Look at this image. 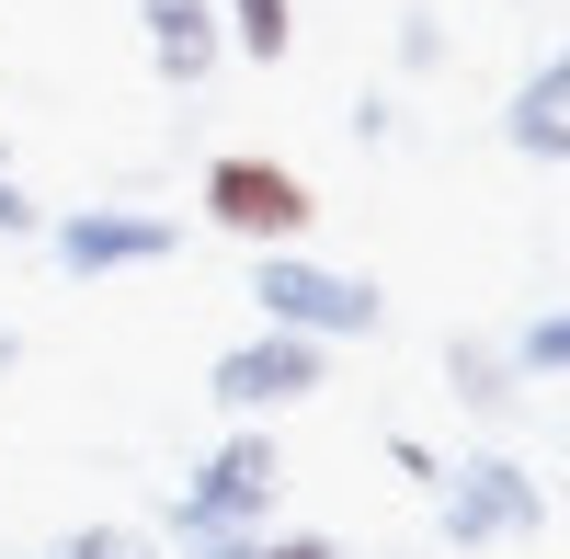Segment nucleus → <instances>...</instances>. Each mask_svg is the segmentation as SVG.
Segmentation results:
<instances>
[{
	"label": "nucleus",
	"mask_w": 570,
	"mask_h": 559,
	"mask_svg": "<svg viewBox=\"0 0 570 559\" xmlns=\"http://www.w3.org/2000/svg\"><path fill=\"white\" fill-rule=\"evenodd\" d=\"M274 502H285V445H274V423H228V434L195 457V480L160 502V526H171V548H195V537H263Z\"/></svg>",
	"instance_id": "1"
},
{
	"label": "nucleus",
	"mask_w": 570,
	"mask_h": 559,
	"mask_svg": "<svg viewBox=\"0 0 570 559\" xmlns=\"http://www.w3.org/2000/svg\"><path fill=\"white\" fill-rule=\"evenodd\" d=\"M263 332H297V343H376L389 332V286L354 263H320V252H252V286Z\"/></svg>",
	"instance_id": "2"
},
{
	"label": "nucleus",
	"mask_w": 570,
	"mask_h": 559,
	"mask_svg": "<svg viewBox=\"0 0 570 559\" xmlns=\"http://www.w3.org/2000/svg\"><path fill=\"white\" fill-rule=\"evenodd\" d=\"M434 526H445L456 559L525 548V537H548V480L513 445H468V457H445V480H434Z\"/></svg>",
	"instance_id": "3"
},
{
	"label": "nucleus",
	"mask_w": 570,
	"mask_h": 559,
	"mask_svg": "<svg viewBox=\"0 0 570 559\" xmlns=\"http://www.w3.org/2000/svg\"><path fill=\"white\" fill-rule=\"evenodd\" d=\"M195 217L228 228L240 252H308L320 195H308V171H285V160H263V149H217L206 183H195Z\"/></svg>",
	"instance_id": "4"
},
{
	"label": "nucleus",
	"mask_w": 570,
	"mask_h": 559,
	"mask_svg": "<svg viewBox=\"0 0 570 559\" xmlns=\"http://www.w3.org/2000/svg\"><path fill=\"white\" fill-rule=\"evenodd\" d=\"M35 241L58 252L69 286H115V274H149V263L183 252V217L171 206H58Z\"/></svg>",
	"instance_id": "5"
},
{
	"label": "nucleus",
	"mask_w": 570,
	"mask_h": 559,
	"mask_svg": "<svg viewBox=\"0 0 570 559\" xmlns=\"http://www.w3.org/2000/svg\"><path fill=\"white\" fill-rule=\"evenodd\" d=\"M320 389H331V343H297V332H240L206 365V400L228 423H274V411H297Z\"/></svg>",
	"instance_id": "6"
},
{
	"label": "nucleus",
	"mask_w": 570,
	"mask_h": 559,
	"mask_svg": "<svg viewBox=\"0 0 570 559\" xmlns=\"http://www.w3.org/2000/svg\"><path fill=\"white\" fill-rule=\"evenodd\" d=\"M137 46L171 91H206L228 69V35H217V0H137Z\"/></svg>",
	"instance_id": "7"
},
{
	"label": "nucleus",
	"mask_w": 570,
	"mask_h": 559,
	"mask_svg": "<svg viewBox=\"0 0 570 559\" xmlns=\"http://www.w3.org/2000/svg\"><path fill=\"white\" fill-rule=\"evenodd\" d=\"M502 149H513V160H537V171L570 160V46H548V58L502 91Z\"/></svg>",
	"instance_id": "8"
},
{
	"label": "nucleus",
	"mask_w": 570,
	"mask_h": 559,
	"mask_svg": "<svg viewBox=\"0 0 570 559\" xmlns=\"http://www.w3.org/2000/svg\"><path fill=\"white\" fill-rule=\"evenodd\" d=\"M445 400L468 423H513V411H525V377H513L502 332H445Z\"/></svg>",
	"instance_id": "9"
},
{
	"label": "nucleus",
	"mask_w": 570,
	"mask_h": 559,
	"mask_svg": "<svg viewBox=\"0 0 570 559\" xmlns=\"http://www.w3.org/2000/svg\"><path fill=\"white\" fill-rule=\"evenodd\" d=\"M217 35H228V58L274 69V58H297V0H217Z\"/></svg>",
	"instance_id": "10"
},
{
	"label": "nucleus",
	"mask_w": 570,
	"mask_h": 559,
	"mask_svg": "<svg viewBox=\"0 0 570 559\" xmlns=\"http://www.w3.org/2000/svg\"><path fill=\"white\" fill-rule=\"evenodd\" d=\"M502 354H513V377H570V297H548V308H525V320H513V332H502Z\"/></svg>",
	"instance_id": "11"
},
{
	"label": "nucleus",
	"mask_w": 570,
	"mask_h": 559,
	"mask_svg": "<svg viewBox=\"0 0 570 559\" xmlns=\"http://www.w3.org/2000/svg\"><path fill=\"white\" fill-rule=\"evenodd\" d=\"M183 559H354V548L320 526H263V537H195Z\"/></svg>",
	"instance_id": "12"
},
{
	"label": "nucleus",
	"mask_w": 570,
	"mask_h": 559,
	"mask_svg": "<svg viewBox=\"0 0 570 559\" xmlns=\"http://www.w3.org/2000/svg\"><path fill=\"white\" fill-rule=\"evenodd\" d=\"M445 58H456V46H445V12H400V23H389V69H400V80H434Z\"/></svg>",
	"instance_id": "13"
},
{
	"label": "nucleus",
	"mask_w": 570,
	"mask_h": 559,
	"mask_svg": "<svg viewBox=\"0 0 570 559\" xmlns=\"http://www.w3.org/2000/svg\"><path fill=\"white\" fill-rule=\"evenodd\" d=\"M35 559H160L149 526H69V537H46Z\"/></svg>",
	"instance_id": "14"
},
{
	"label": "nucleus",
	"mask_w": 570,
	"mask_h": 559,
	"mask_svg": "<svg viewBox=\"0 0 570 559\" xmlns=\"http://www.w3.org/2000/svg\"><path fill=\"white\" fill-rule=\"evenodd\" d=\"M343 126H354V149H400V91H389V80L354 91V115H343Z\"/></svg>",
	"instance_id": "15"
},
{
	"label": "nucleus",
	"mask_w": 570,
	"mask_h": 559,
	"mask_svg": "<svg viewBox=\"0 0 570 559\" xmlns=\"http://www.w3.org/2000/svg\"><path fill=\"white\" fill-rule=\"evenodd\" d=\"M46 228V206L23 195V171H12V149H0V241H35Z\"/></svg>",
	"instance_id": "16"
},
{
	"label": "nucleus",
	"mask_w": 570,
	"mask_h": 559,
	"mask_svg": "<svg viewBox=\"0 0 570 559\" xmlns=\"http://www.w3.org/2000/svg\"><path fill=\"white\" fill-rule=\"evenodd\" d=\"M389 469H400V480H422V491H434V480H445V457L422 445V434H389Z\"/></svg>",
	"instance_id": "17"
},
{
	"label": "nucleus",
	"mask_w": 570,
	"mask_h": 559,
	"mask_svg": "<svg viewBox=\"0 0 570 559\" xmlns=\"http://www.w3.org/2000/svg\"><path fill=\"white\" fill-rule=\"evenodd\" d=\"M0 377H23V332H12V320H0Z\"/></svg>",
	"instance_id": "18"
}]
</instances>
